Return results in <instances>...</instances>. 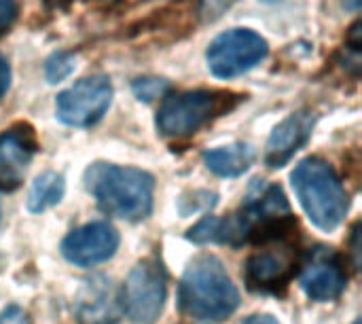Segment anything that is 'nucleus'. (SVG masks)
Instances as JSON below:
<instances>
[{
    "mask_svg": "<svg viewBox=\"0 0 362 324\" xmlns=\"http://www.w3.org/2000/svg\"><path fill=\"white\" fill-rule=\"evenodd\" d=\"M85 189L93 195L100 210L110 216L142 221L153 210L155 180L138 168L98 161L85 172Z\"/></svg>",
    "mask_w": 362,
    "mask_h": 324,
    "instance_id": "1",
    "label": "nucleus"
},
{
    "mask_svg": "<svg viewBox=\"0 0 362 324\" xmlns=\"http://www.w3.org/2000/svg\"><path fill=\"white\" fill-rule=\"evenodd\" d=\"M180 310L197 320H225L240 306V293L214 255L193 259L178 287Z\"/></svg>",
    "mask_w": 362,
    "mask_h": 324,
    "instance_id": "2",
    "label": "nucleus"
},
{
    "mask_svg": "<svg viewBox=\"0 0 362 324\" xmlns=\"http://www.w3.org/2000/svg\"><path fill=\"white\" fill-rule=\"evenodd\" d=\"M291 180L305 214L318 229L333 231L344 223L350 199L333 166L320 157H308L295 168Z\"/></svg>",
    "mask_w": 362,
    "mask_h": 324,
    "instance_id": "3",
    "label": "nucleus"
},
{
    "mask_svg": "<svg viewBox=\"0 0 362 324\" xmlns=\"http://www.w3.org/2000/svg\"><path fill=\"white\" fill-rule=\"evenodd\" d=\"M238 96L216 89H193L168 96L157 112V129L165 138H187L199 132L212 119L229 112Z\"/></svg>",
    "mask_w": 362,
    "mask_h": 324,
    "instance_id": "4",
    "label": "nucleus"
},
{
    "mask_svg": "<svg viewBox=\"0 0 362 324\" xmlns=\"http://www.w3.org/2000/svg\"><path fill=\"white\" fill-rule=\"evenodd\" d=\"M168 297V274L159 259L140 261L127 276L121 306L134 324H153Z\"/></svg>",
    "mask_w": 362,
    "mask_h": 324,
    "instance_id": "5",
    "label": "nucleus"
},
{
    "mask_svg": "<svg viewBox=\"0 0 362 324\" xmlns=\"http://www.w3.org/2000/svg\"><path fill=\"white\" fill-rule=\"evenodd\" d=\"M267 55V42L252 30L235 28L218 34L208 47V66L221 79H233L261 64Z\"/></svg>",
    "mask_w": 362,
    "mask_h": 324,
    "instance_id": "6",
    "label": "nucleus"
},
{
    "mask_svg": "<svg viewBox=\"0 0 362 324\" xmlns=\"http://www.w3.org/2000/svg\"><path fill=\"white\" fill-rule=\"evenodd\" d=\"M112 100V85L106 76H87L57 96V119L72 127L98 123Z\"/></svg>",
    "mask_w": 362,
    "mask_h": 324,
    "instance_id": "7",
    "label": "nucleus"
},
{
    "mask_svg": "<svg viewBox=\"0 0 362 324\" xmlns=\"http://www.w3.org/2000/svg\"><path fill=\"white\" fill-rule=\"evenodd\" d=\"M265 250L255 253L246 263V284L255 293H280L295 276L299 255L286 240L263 244Z\"/></svg>",
    "mask_w": 362,
    "mask_h": 324,
    "instance_id": "8",
    "label": "nucleus"
},
{
    "mask_svg": "<svg viewBox=\"0 0 362 324\" xmlns=\"http://www.w3.org/2000/svg\"><path fill=\"white\" fill-rule=\"evenodd\" d=\"M348 282L344 259L337 250L320 246L310 253L301 270V289L316 301L337 299Z\"/></svg>",
    "mask_w": 362,
    "mask_h": 324,
    "instance_id": "9",
    "label": "nucleus"
},
{
    "mask_svg": "<svg viewBox=\"0 0 362 324\" xmlns=\"http://www.w3.org/2000/svg\"><path fill=\"white\" fill-rule=\"evenodd\" d=\"M38 151L36 132L28 123H15L0 134V191H15Z\"/></svg>",
    "mask_w": 362,
    "mask_h": 324,
    "instance_id": "10",
    "label": "nucleus"
},
{
    "mask_svg": "<svg viewBox=\"0 0 362 324\" xmlns=\"http://www.w3.org/2000/svg\"><path fill=\"white\" fill-rule=\"evenodd\" d=\"M119 248V233L108 223H87L70 231L62 242V255L81 267H91L108 261Z\"/></svg>",
    "mask_w": 362,
    "mask_h": 324,
    "instance_id": "11",
    "label": "nucleus"
},
{
    "mask_svg": "<svg viewBox=\"0 0 362 324\" xmlns=\"http://www.w3.org/2000/svg\"><path fill=\"white\" fill-rule=\"evenodd\" d=\"M121 314V293L106 276H91L74 295V316L78 324H117Z\"/></svg>",
    "mask_w": 362,
    "mask_h": 324,
    "instance_id": "12",
    "label": "nucleus"
},
{
    "mask_svg": "<svg viewBox=\"0 0 362 324\" xmlns=\"http://www.w3.org/2000/svg\"><path fill=\"white\" fill-rule=\"evenodd\" d=\"M314 112L310 110H299L291 117H286L269 136L267 151H265V163L269 168H282L286 166L293 155L305 146V142L312 136L314 129Z\"/></svg>",
    "mask_w": 362,
    "mask_h": 324,
    "instance_id": "13",
    "label": "nucleus"
},
{
    "mask_svg": "<svg viewBox=\"0 0 362 324\" xmlns=\"http://www.w3.org/2000/svg\"><path fill=\"white\" fill-rule=\"evenodd\" d=\"M252 161H255V151L244 142H235L231 146H221V149L208 151L204 155L206 168L223 178H233V176L244 174L252 166Z\"/></svg>",
    "mask_w": 362,
    "mask_h": 324,
    "instance_id": "14",
    "label": "nucleus"
},
{
    "mask_svg": "<svg viewBox=\"0 0 362 324\" xmlns=\"http://www.w3.org/2000/svg\"><path fill=\"white\" fill-rule=\"evenodd\" d=\"M64 178L55 172H42L40 176L34 178L30 195H28V210L38 214L55 204L62 202L64 197Z\"/></svg>",
    "mask_w": 362,
    "mask_h": 324,
    "instance_id": "15",
    "label": "nucleus"
},
{
    "mask_svg": "<svg viewBox=\"0 0 362 324\" xmlns=\"http://www.w3.org/2000/svg\"><path fill=\"white\" fill-rule=\"evenodd\" d=\"M74 70V57L70 53H53L47 62V79L49 83L64 81Z\"/></svg>",
    "mask_w": 362,
    "mask_h": 324,
    "instance_id": "16",
    "label": "nucleus"
},
{
    "mask_svg": "<svg viewBox=\"0 0 362 324\" xmlns=\"http://www.w3.org/2000/svg\"><path fill=\"white\" fill-rule=\"evenodd\" d=\"M165 87H168V83L161 81V79H138V81L134 83L136 96H138L140 100H144V102H151V100L159 98V96L165 91Z\"/></svg>",
    "mask_w": 362,
    "mask_h": 324,
    "instance_id": "17",
    "label": "nucleus"
},
{
    "mask_svg": "<svg viewBox=\"0 0 362 324\" xmlns=\"http://www.w3.org/2000/svg\"><path fill=\"white\" fill-rule=\"evenodd\" d=\"M17 19V2L15 0H0V36L8 32L13 21Z\"/></svg>",
    "mask_w": 362,
    "mask_h": 324,
    "instance_id": "18",
    "label": "nucleus"
},
{
    "mask_svg": "<svg viewBox=\"0 0 362 324\" xmlns=\"http://www.w3.org/2000/svg\"><path fill=\"white\" fill-rule=\"evenodd\" d=\"M0 324H28V318L19 308H8L0 314Z\"/></svg>",
    "mask_w": 362,
    "mask_h": 324,
    "instance_id": "19",
    "label": "nucleus"
},
{
    "mask_svg": "<svg viewBox=\"0 0 362 324\" xmlns=\"http://www.w3.org/2000/svg\"><path fill=\"white\" fill-rule=\"evenodd\" d=\"M8 85H11V66H8L6 57L0 55V100L8 91Z\"/></svg>",
    "mask_w": 362,
    "mask_h": 324,
    "instance_id": "20",
    "label": "nucleus"
},
{
    "mask_svg": "<svg viewBox=\"0 0 362 324\" xmlns=\"http://www.w3.org/2000/svg\"><path fill=\"white\" fill-rule=\"evenodd\" d=\"M240 324H280L274 316L269 314H255V316H248L246 320H242Z\"/></svg>",
    "mask_w": 362,
    "mask_h": 324,
    "instance_id": "21",
    "label": "nucleus"
},
{
    "mask_svg": "<svg viewBox=\"0 0 362 324\" xmlns=\"http://www.w3.org/2000/svg\"><path fill=\"white\" fill-rule=\"evenodd\" d=\"M344 2L348 8H358V4H361V0H344Z\"/></svg>",
    "mask_w": 362,
    "mask_h": 324,
    "instance_id": "22",
    "label": "nucleus"
}]
</instances>
